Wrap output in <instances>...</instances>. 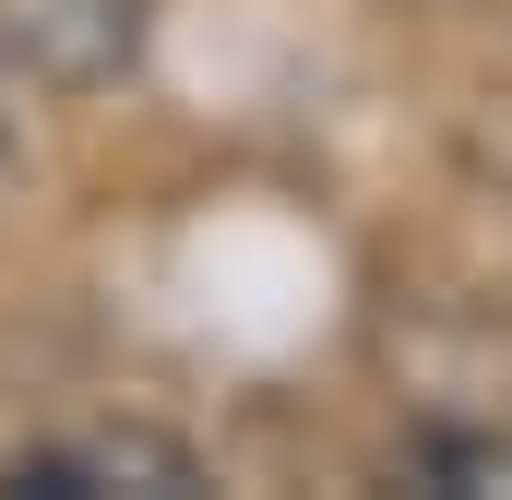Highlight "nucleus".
<instances>
[{
	"label": "nucleus",
	"instance_id": "7ed1b4c3",
	"mask_svg": "<svg viewBox=\"0 0 512 500\" xmlns=\"http://www.w3.org/2000/svg\"><path fill=\"white\" fill-rule=\"evenodd\" d=\"M417 477H441V489H512V429H429Z\"/></svg>",
	"mask_w": 512,
	"mask_h": 500
},
{
	"label": "nucleus",
	"instance_id": "f03ea898",
	"mask_svg": "<svg viewBox=\"0 0 512 500\" xmlns=\"http://www.w3.org/2000/svg\"><path fill=\"white\" fill-rule=\"evenodd\" d=\"M12 489H203V453L167 429H72L12 453Z\"/></svg>",
	"mask_w": 512,
	"mask_h": 500
},
{
	"label": "nucleus",
	"instance_id": "f257e3e1",
	"mask_svg": "<svg viewBox=\"0 0 512 500\" xmlns=\"http://www.w3.org/2000/svg\"><path fill=\"white\" fill-rule=\"evenodd\" d=\"M143 36V0H0V60L24 84H108Z\"/></svg>",
	"mask_w": 512,
	"mask_h": 500
}]
</instances>
